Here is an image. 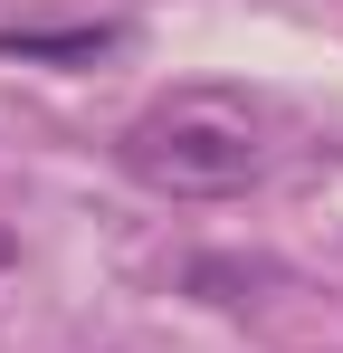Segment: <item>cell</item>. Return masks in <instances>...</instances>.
<instances>
[{"mask_svg":"<svg viewBox=\"0 0 343 353\" xmlns=\"http://www.w3.org/2000/svg\"><path fill=\"white\" fill-rule=\"evenodd\" d=\"M114 29H0V58H105Z\"/></svg>","mask_w":343,"mask_h":353,"instance_id":"obj_2","label":"cell"},{"mask_svg":"<svg viewBox=\"0 0 343 353\" xmlns=\"http://www.w3.org/2000/svg\"><path fill=\"white\" fill-rule=\"evenodd\" d=\"M114 163L163 201H238L267 181V124L229 86H172L114 134Z\"/></svg>","mask_w":343,"mask_h":353,"instance_id":"obj_1","label":"cell"}]
</instances>
